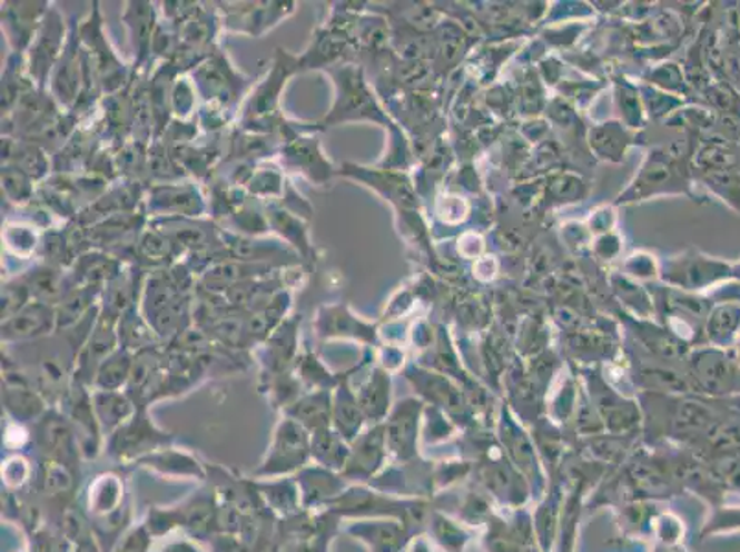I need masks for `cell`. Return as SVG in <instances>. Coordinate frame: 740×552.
Wrapping results in <instances>:
<instances>
[{"label":"cell","instance_id":"6da1fadb","mask_svg":"<svg viewBox=\"0 0 740 552\" xmlns=\"http://www.w3.org/2000/svg\"><path fill=\"white\" fill-rule=\"evenodd\" d=\"M142 315L160 339H176L190 323L187 292L166 273L149 276L142 297Z\"/></svg>","mask_w":740,"mask_h":552},{"label":"cell","instance_id":"7a4b0ae2","mask_svg":"<svg viewBox=\"0 0 740 552\" xmlns=\"http://www.w3.org/2000/svg\"><path fill=\"white\" fill-rule=\"evenodd\" d=\"M334 78H336L339 96H337L336 106L332 109L330 117H326V124L356 120V118L379 120L382 112L374 103L373 96L368 92L359 70L345 67V69L334 72Z\"/></svg>","mask_w":740,"mask_h":552},{"label":"cell","instance_id":"3957f363","mask_svg":"<svg viewBox=\"0 0 740 552\" xmlns=\"http://www.w3.org/2000/svg\"><path fill=\"white\" fill-rule=\"evenodd\" d=\"M151 229L165 234L177 249H188L196 255L205 253H216L224 247V238H219V230L205 221H193L182 216H170V218H157L154 224H149Z\"/></svg>","mask_w":740,"mask_h":552},{"label":"cell","instance_id":"277c9868","mask_svg":"<svg viewBox=\"0 0 740 552\" xmlns=\"http://www.w3.org/2000/svg\"><path fill=\"white\" fill-rule=\"evenodd\" d=\"M63 22L59 19L58 11L50 10L38 30V38L32 45V58H30V72L38 80L39 87L43 89L47 76L52 70L56 59L63 53Z\"/></svg>","mask_w":740,"mask_h":552},{"label":"cell","instance_id":"5b68a950","mask_svg":"<svg viewBox=\"0 0 740 552\" xmlns=\"http://www.w3.org/2000/svg\"><path fill=\"white\" fill-rule=\"evenodd\" d=\"M81 39L91 48V61L97 67V75L100 76V83L106 91L112 92L120 89L126 80V69L118 61L111 47L107 45L101 33V22L98 19V10H95V17L81 27Z\"/></svg>","mask_w":740,"mask_h":552},{"label":"cell","instance_id":"8992f818","mask_svg":"<svg viewBox=\"0 0 740 552\" xmlns=\"http://www.w3.org/2000/svg\"><path fill=\"white\" fill-rule=\"evenodd\" d=\"M297 65L289 53L278 50L277 63H275L272 76L258 87V91L247 106L246 122L253 124L250 129L255 128V124L266 122L267 118L272 120L273 115L277 112L280 89H283L286 78L294 72V67H297Z\"/></svg>","mask_w":740,"mask_h":552},{"label":"cell","instance_id":"52a82bcc","mask_svg":"<svg viewBox=\"0 0 740 552\" xmlns=\"http://www.w3.org/2000/svg\"><path fill=\"white\" fill-rule=\"evenodd\" d=\"M309 442L306 427L295 422L286 420L278 427L273 452L267 459V472H289L300 466L308 457Z\"/></svg>","mask_w":740,"mask_h":552},{"label":"cell","instance_id":"ba28073f","mask_svg":"<svg viewBox=\"0 0 740 552\" xmlns=\"http://www.w3.org/2000/svg\"><path fill=\"white\" fill-rule=\"evenodd\" d=\"M225 250L235 260L253 262V264H294L297 255L289 247H284L280 241H267V239H255L250 236H235V234L221 233Z\"/></svg>","mask_w":740,"mask_h":552},{"label":"cell","instance_id":"9c48e42d","mask_svg":"<svg viewBox=\"0 0 740 552\" xmlns=\"http://www.w3.org/2000/svg\"><path fill=\"white\" fill-rule=\"evenodd\" d=\"M50 329H56V306L43 303H30L19 314L2 321V339L30 341L43 337Z\"/></svg>","mask_w":740,"mask_h":552},{"label":"cell","instance_id":"30bf717a","mask_svg":"<svg viewBox=\"0 0 740 552\" xmlns=\"http://www.w3.org/2000/svg\"><path fill=\"white\" fill-rule=\"evenodd\" d=\"M149 210L162 214V218L201 216L205 210L199 191L194 186L157 185L149 191Z\"/></svg>","mask_w":740,"mask_h":552},{"label":"cell","instance_id":"8fae6325","mask_svg":"<svg viewBox=\"0 0 740 552\" xmlns=\"http://www.w3.org/2000/svg\"><path fill=\"white\" fill-rule=\"evenodd\" d=\"M194 78L198 81L201 95L210 100L227 103L235 100L236 95L240 92L241 80L235 75V70L230 69L221 53H216L214 58H208L205 63L199 65Z\"/></svg>","mask_w":740,"mask_h":552},{"label":"cell","instance_id":"7c38bea8","mask_svg":"<svg viewBox=\"0 0 740 552\" xmlns=\"http://www.w3.org/2000/svg\"><path fill=\"white\" fill-rule=\"evenodd\" d=\"M118 317L109 314L98 315V321L91 328V335L87 339L80 356V372L87 376H95L101 363L118 351Z\"/></svg>","mask_w":740,"mask_h":552},{"label":"cell","instance_id":"4fadbf2b","mask_svg":"<svg viewBox=\"0 0 740 552\" xmlns=\"http://www.w3.org/2000/svg\"><path fill=\"white\" fill-rule=\"evenodd\" d=\"M421 404L415 400H404L396 405L385 427V441L399 457H410L415 453L416 433H418Z\"/></svg>","mask_w":740,"mask_h":552},{"label":"cell","instance_id":"5bb4252c","mask_svg":"<svg viewBox=\"0 0 740 552\" xmlns=\"http://www.w3.org/2000/svg\"><path fill=\"white\" fill-rule=\"evenodd\" d=\"M76 39H78L76 33H72V39L67 43L61 58H59L58 69H56L52 80L53 95L61 103H67V106H70L78 98L81 83H83V58H80Z\"/></svg>","mask_w":740,"mask_h":552},{"label":"cell","instance_id":"9a60e30c","mask_svg":"<svg viewBox=\"0 0 740 552\" xmlns=\"http://www.w3.org/2000/svg\"><path fill=\"white\" fill-rule=\"evenodd\" d=\"M284 159L289 166L312 177L315 181H325L330 177V165L320 155L317 138L295 137L283 149Z\"/></svg>","mask_w":740,"mask_h":552},{"label":"cell","instance_id":"2e32d148","mask_svg":"<svg viewBox=\"0 0 740 552\" xmlns=\"http://www.w3.org/2000/svg\"><path fill=\"white\" fill-rule=\"evenodd\" d=\"M122 273V264L103 253H87L76 262L72 282L75 286L103 287Z\"/></svg>","mask_w":740,"mask_h":552},{"label":"cell","instance_id":"e0dca14e","mask_svg":"<svg viewBox=\"0 0 740 552\" xmlns=\"http://www.w3.org/2000/svg\"><path fill=\"white\" fill-rule=\"evenodd\" d=\"M100 287L72 286L56 306V329H69L89 317Z\"/></svg>","mask_w":740,"mask_h":552},{"label":"cell","instance_id":"ac0fdd59","mask_svg":"<svg viewBox=\"0 0 740 552\" xmlns=\"http://www.w3.org/2000/svg\"><path fill=\"white\" fill-rule=\"evenodd\" d=\"M22 278L27 282L30 295L36 298V303L50 304V306H58L59 300L72 287L65 280L63 273L53 266L36 267Z\"/></svg>","mask_w":740,"mask_h":552},{"label":"cell","instance_id":"d6986e66","mask_svg":"<svg viewBox=\"0 0 740 552\" xmlns=\"http://www.w3.org/2000/svg\"><path fill=\"white\" fill-rule=\"evenodd\" d=\"M139 289V276H137L135 269L120 273L115 280L109 282L106 286V293H103V300H106V304H103V314H109L120 319V315L126 314L128 309L137 306Z\"/></svg>","mask_w":740,"mask_h":552},{"label":"cell","instance_id":"ffe728a7","mask_svg":"<svg viewBox=\"0 0 740 552\" xmlns=\"http://www.w3.org/2000/svg\"><path fill=\"white\" fill-rule=\"evenodd\" d=\"M124 21L128 24L134 36L135 50L139 65L145 63L148 58L155 38V10L149 2H131L124 13Z\"/></svg>","mask_w":740,"mask_h":552},{"label":"cell","instance_id":"44dd1931","mask_svg":"<svg viewBox=\"0 0 740 552\" xmlns=\"http://www.w3.org/2000/svg\"><path fill=\"white\" fill-rule=\"evenodd\" d=\"M332 410H334V405H332L330 393L319 391V393L309 394V396L298 400L297 404H294V407L289 410V413L294 416L295 422H298L303 427L319 433V431L328 430Z\"/></svg>","mask_w":740,"mask_h":552},{"label":"cell","instance_id":"7402d4cb","mask_svg":"<svg viewBox=\"0 0 740 552\" xmlns=\"http://www.w3.org/2000/svg\"><path fill=\"white\" fill-rule=\"evenodd\" d=\"M4 400L16 418L32 420L43 413V402L28 387L24 377L6 376Z\"/></svg>","mask_w":740,"mask_h":552},{"label":"cell","instance_id":"603a6c76","mask_svg":"<svg viewBox=\"0 0 740 552\" xmlns=\"http://www.w3.org/2000/svg\"><path fill=\"white\" fill-rule=\"evenodd\" d=\"M155 332L149 326L145 315L135 308L128 309L126 314L120 315L118 319V341L124 351H146L154 348Z\"/></svg>","mask_w":740,"mask_h":552},{"label":"cell","instance_id":"cb8c5ba5","mask_svg":"<svg viewBox=\"0 0 740 552\" xmlns=\"http://www.w3.org/2000/svg\"><path fill=\"white\" fill-rule=\"evenodd\" d=\"M2 155L8 160V165L16 166V168L24 171L32 179L43 177L47 170H49V160H47L43 151L36 144H17L10 140V138H6L4 146H2Z\"/></svg>","mask_w":740,"mask_h":552},{"label":"cell","instance_id":"d4e9b609","mask_svg":"<svg viewBox=\"0 0 740 552\" xmlns=\"http://www.w3.org/2000/svg\"><path fill=\"white\" fill-rule=\"evenodd\" d=\"M98 422L107 430L122 427L124 422L134 414V402L118 391H98L92 396Z\"/></svg>","mask_w":740,"mask_h":552},{"label":"cell","instance_id":"484cf974","mask_svg":"<svg viewBox=\"0 0 740 552\" xmlns=\"http://www.w3.org/2000/svg\"><path fill=\"white\" fill-rule=\"evenodd\" d=\"M134 362L135 357L131 356V352L118 348L98 367L97 374H95V385L100 391H118L129 383Z\"/></svg>","mask_w":740,"mask_h":552},{"label":"cell","instance_id":"4316f807","mask_svg":"<svg viewBox=\"0 0 740 552\" xmlns=\"http://www.w3.org/2000/svg\"><path fill=\"white\" fill-rule=\"evenodd\" d=\"M357 404L368 418L378 420L389 410V376L384 371H374L356 396Z\"/></svg>","mask_w":740,"mask_h":552},{"label":"cell","instance_id":"83f0119b","mask_svg":"<svg viewBox=\"0 0 740 552\" xmlns=\"http://www.w3.org/2000/svg\"><path fill=\"white\" fill-rule=\"evenodd\" d=\"M39 441L47 452L52 453L53 457H67L72 450V430H70L69 422L56 414L45 418L43 424L39 427Z\"/></svg>","mask_w":740,"mask_h":552},{"label":"cell","instance_id":"f1b7e54d","mask_svg":"<svg viewBox=\"0 0 740 552\" xmlns=\"http://www.w3.org/2000/svg\"><path fill=\"white\" fill-rule=\"evenodd\" d=\"M269 354H272L273 367L277 371L286 368L295 354L297 346V321H284L272 337H269Z\"/></svg>","mask_w":740,"mask_h":552},{"label":"cell","instance_id":"f546056e","mask_svg":"<svg viewBox=\"0 0 740 552\" xmlns=\"http://www.w3.org/2000/svg\"><path fill=\"white\" fill-rule=\"evenodd\" d=\"M267 224L275 227L278 233L283 234L284 238L295 245L300 255L308 256L309 244L308 236H306V227H304L294 214L286 213L283 208H267Z\"/></svg>","mask_w":740,"mask_h":552},{"label":"cell","instance_id":"4dcf8cb0","mask_svg":"<svg viewBox=\"0 0 740 552\" xmlns=\"http://www.w3.org/2000/svg\"><path fill=\"white\" fill-rule=\"evenodd\" d=\"M157 438L159 436L155 435L154 427L146 422V418H135L131 424L120 427V433L115 438V447L120 453L140 452L146 446H154Z\"/></svg>","mask_w":740,"mask_h":552},{"label":"cell","instance_id":"1f68e13d","mask_svg":"<svg viewBox=\"0 0 740 552\" xmlns=\"http://www.w3.org/2000/svg\"><path fill=\"white\" fill-rule=\"evenodd\" d=\"M334 420H336V425L342 431L343 435L354 436V433L359 431V425H362L363 411L357 404V398H354L348 388H339L336 400H334Z\"/></svg>","mask_w":740,"mask_h":552},{"label":"cell","instance_id":"d6a6232c","mask_svg":"<svg viewBox=\"0 0 740 552\" xmlns=\"http://www.w3.org/2000/svg\"><path fill=\"white\" fill-rule=\"evenodd\" d=\"M135 250H137V256L148 264H165L176 256L177 247L166 238L165 234L149 229L135 244Z\"/></svg>","mask_w":740,"mask_h":552},{"label":"cell","instance_id":"836d02e7","mask_svg":"<svg viewBox=\"0 0 740 552\" xmlns=\"http://www.w3.org/2000/svg\"><path fill=\"white\" fill-rule=\"evenodd\" d=\"M343 48H345V39L342 36L323 30L317 33L312 50L300 61H303L304 69H317L320 65L334 61L343 52Z\"/></svg>","mask_w":740,"mask_h":552},{"label":"cell","instance_id":"e575fe53","mask_svg":"<svg viewBox=\"0 0 740 552\" xmlns=\"http://www.w3.org/2000/svg\"><path fill=\"white\" fill-rule=\"evenodd\" d=\"M2 190L13 203H27L32 199L33 186L32 177L27 176L24 171L16 166L6 165L2 168Z\"/></svg>","mask_w":740,"mask_h":552},{"label":"cell","instance_id":"d590c367","mask_svg":"<svg viewBox=\"0 0 740 552\" xmlns=\"http://www.w3.org/2000/svg\"><path fill=\"white\" fill-rule=\"evenodd\" d=\"M32 298L30 289H28L24 278H16V280L6 282L2 286V321L10 319L13 315L19 314L22 308H27L28 300Z\"/></svg>","mask_w":740,"mask_h":552},{"label":"cell","instance_id":"8d00e7d4","mask_svg":"<svg viewBox=\"0 0 740 552\" xmlns=\"http://www.w3.org/2000/svg\"><path fill=\"white\" fill-rule=\"evenodd\" d=\"M323 321L326 323V334H345L354 337L371 334V328L354 319L345 308H326V317H323Z\"/></svg>","mask_w":740,"mask_h":552},{"label":"cell","instance_id":"74e56055","mask_svg":"<svg viewBox=\"0 0 740 552\" xmlns=\"http://www.w3.org/2000/svg\"><path fill=\"white\" fill-rule=\"evenodd\" d=\"M382 450H384V435H382V430H374L357 444L356 453H354L356 461L354 462H357L363 470L371 472L378 464Z\"/></svg>","mask_w":740,"mask_h":552},{"label":"cell","instance_id":"f35d334b","mask_svg":"<svg viewBox=\"0 0 740 552\" xmlns=\"http://www.w3.org/2000/svg\"><path fill=\"white\" fill-rule=\"evenodd\" d=\"M343 450L342 442L337 438L336 433H328V430L315 433L314 452L317 453V457L323 459L325 462H330V464L342 466V462L345 461Z\"/></svg>","mask_w":740,"mask_h":552},{"label":"cell","instance_id":"ab89813d","mask_svg":"<svg viewBox=\"0 0 740 552\" xmlns=\"http://www.w3.org/2000/svg\"><path fill=\"white\" fill-rule=\"evenodd\" d=\"M148 170L155 179L166 181V179H177L182 176L179 166L174 165V159L168 157L162 146H155L148 155Z\"/></svg>","mask_w":740,"mask_h":552},{"label":"cell","instance_id":"60d3db41","mask_svg":"<svg viewBox=\"0 0 740 552\" xmlns=\"http://www.w3.org/2000/svg\"><path fill=\"white\" fill-rule=\"evenodd\" d=\"M249 188L258 196H277L283 190V177L275 171H260L258 176L250 177Z\"/></svg>","mask_w":740,"mask_h":552},{"label":"cell","instance_id":"b9f144b4","mask_svg":"<svg viewBox=\"0 0 740 552\" xmlns=\"http://www.w3.org/2000/svg\"><path fill=\"white\" fill-rule=\"evenodd\" d=\"M45 483H47V489L53 490V492H65L72 486V475L63 466V462H50V466H47Z\"/></svg>","mask_w":740,"mask_h":552},{"label":"cell","instance_id":"7bdbcfd3","mask_svg":"<svg viewBox=\"0 0 740 552\" xmlns=\"http://www.w3.org/2000/svg\"><path fill=\"white\" fill-rule=\"evenodd\" d=\"M665 552H685V551H680V549H672V551H667L665 549Z\"/></svg>","mask_w":740,"mask_h":552}]
</instances>
